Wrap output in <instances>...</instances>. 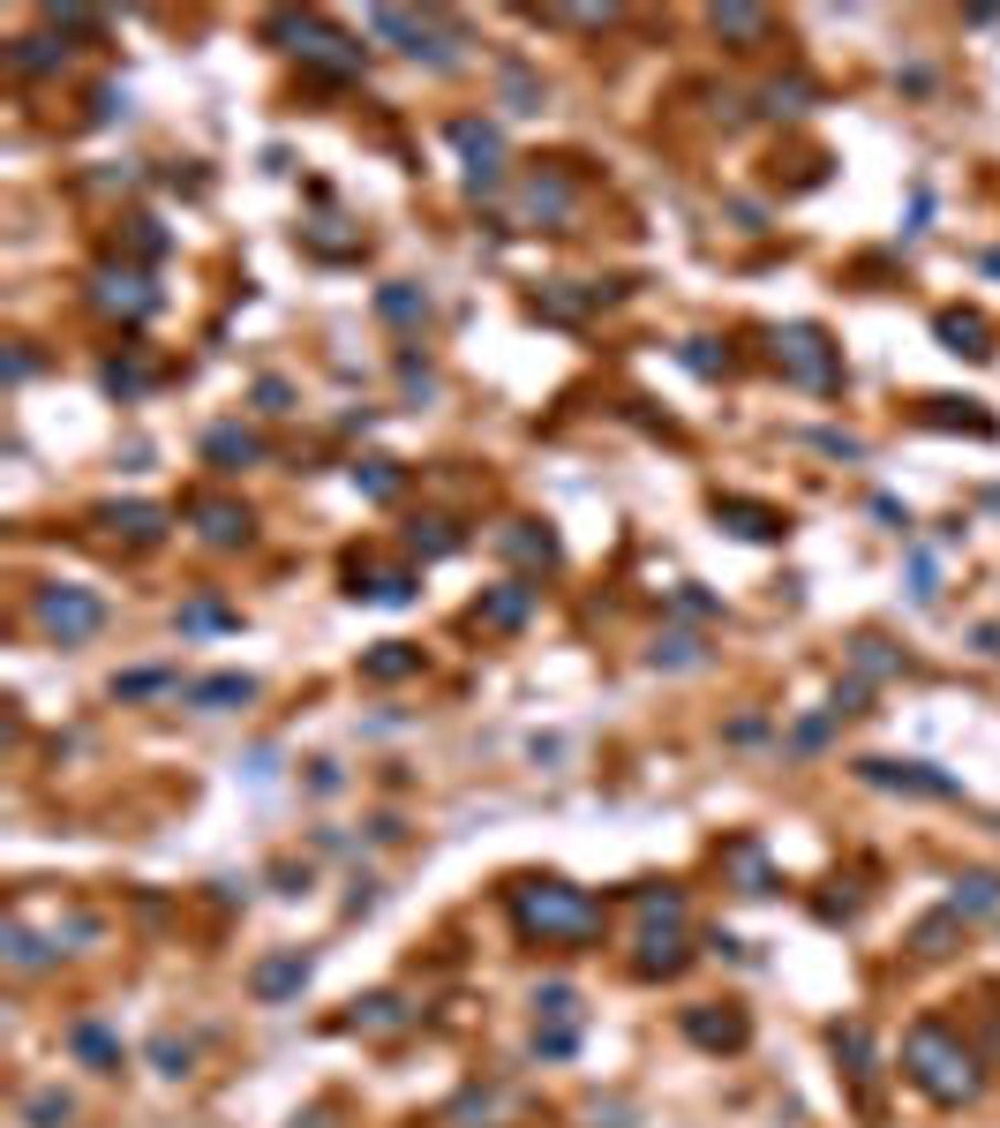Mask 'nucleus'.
Segmentation results:
<instances>
[{"label": "nucleus", "instance_id": "nucleus-10", "mask_svg": "<svg viewBox=\"0 0 1000 1128\" xmlns=\"http://www.w3.org/2000/svg\"><path fill=\"white\" fill-rule=\"evenodd\" d=\"M211 460H218V466L256 460V437H241V429H218V437H211Z\"/></svg>", "mask_w": 1000, "mask_h": 1128}, {"label": "nucleus", "instance_id": "nucleus-3", "mask_svg": "<svg viewBox=\"0 0 1000 1128\" xmlns=\"http://www.w3.org/2000/svg\"><path fill=\"white\" fill-rule=\"evenodd\" d=\"M519 911H527V925H542V933H572V925H587V903H580V895H564V888L527 895Z\"/></svg>", "mask_w": 1000, "mask_h": 1128}, {"label": "nucleus", "instance_id": "nucleus-4", "mask_svg": "<svg viewBox=\"0 0 1000 1128\" xmlns=\"http://www.w3.org/2000/svg\"><path fill=\"white\" fill-rule=\"evenodd\" d=\"M791 369L805 384H835V362L820 354V332H791Z\"/></svg>", "mask_w": 1000, "mask_h": 1128}, {"label": "nucleus", "instance_id": "nucleus-6", "mask_svg": "<svg viewBox=\"0 0 1000 1128\" xmlns=\"http://www.w3.org/2000/svg\"><path fill=\"white\" fill-rule=\"evenodd\" d=\"M204 535H211V542H241V535H249V512H234V504H204Z\"/></svg>", "mask_w": 1000, "mask_h": 1128}, {"label": "nucleus", "instance_id": "nucleus-14", "mask_svg": "<svg viewBox=\"0 0 1000 1128\" xmlns=\"http://www.w3.org/2000/svg\"><path fill=\"white\" fill-rule=\"evenodd\" d=\"M415 309H421V301H415L407 287H391V293H384V316H415Z\"/></svg>", "mask_w": 1000, "mask_h": 1128}, {"label": "nucleus", "instance_id": "nucleus-9", "mask_svg": "<svg viewBox=\"0 0 1000 1128\" xmlns=\"http://www.w3.org/2000/svg\"><path fill=\"white\" fill-rule=\"evenodd\" d=\"M490 625H519L527 617V587H504V594H490V610H482Z\"/></svg>", "mask_w": 1000, "mask_h": 1128}, {"label": "nucleus", "instance_id": "nucleus-11", "mask_svg": "<svg viewBox=\"0 0 1000 1128\" xmlns=\"http://www.w3.org/2000/svg\"><path fill=\"white\" fill-rule=\"evenodd\" d=\"M940 332H948V339H970V354H986V346H978V339H986V324H978V316H948Z\"/></svg>", "mask_w": 1000, "mask_h": 1128}, {"label": "nucleus", "instance_id": "nucleus-7", "mask_svg": "<svg viewBox=\"0 0 1000 1128\" xmlns=\"http://www.w3.org/2000/svg\"><path fill=\"white\" fill-rule=\"evenodd\" d=\"M106 527H128L136 542H151V535L166 527V512H151V504H128V512H106Z\"/></svg>", "mask_w": 1000, "mask_h": 1128}, {"label": "nucleus", "instance_id": "nucleus-1", "mask_svg": "<svg viewBox=\"0 0 1000 1128\" xmlns=\"http://www.w3.org/2000/svg\"><path fill=\"white\" fill-rule=\"evenodd\" d=\"M911 1061H917V1084L933 1091V1098H963V1091L978 1084V1076H970V1053H948V1039H940V1031H917V1039H911Z\"/></svg>", "mask_w": 1000, "mask_h": 1128}, {"label": "nucleus", "instance_id": "nucleus-2", "mask_svg": "<svg viewBox=\"0 0 1000 1128\" xmlns=\"http://www.w3.org/2000/svg\"><path fill=\"white\" fill-rule=\"evenodd\" d=\"M39 625L53 640H90V632L106 625V610L90 594H76V587H53V594H39Z\"/></svg>", "mask_w": 1000, "mask_h": 1128}, {"label": "nucleus", "instance_id": "nucleus-12", "mask_svg": "<svg viewBox=\"0 0 1000 1128\" xmlns=\"http://www.w3.org/2000/svg\"><path fill=\"white\" fill-rule=\"evenodd\" d=\"M76 1045H84L90 1061H121V1053H114V1039H106V1031H90V1023H84V1031H76Z\"/></svg>", "mask_w": 1000, "mask_h": 1128}, {"label": "nucleus", "instance_id": "nucleus-8", "mask_svg": "<svg viewBox=\"0 0 1000 1128\" xmlns=\"http://www.w3.org/2000/svg\"><path fill=\"white\" fill-rule=\"evenodd\" d=\"M249 692H256L249 677H211V685H196V700H204V708H234V700H249Z\"/></svg>", "mask_w": 1000, "mask_h": 1128}, {"label": "nucleus", "instance_id": "nucleus-13", "mask_svg": "<svg viewBox=\"0 0 1000 1128\" xmlns=\"http://www.w3.org/2000/svg\"><path fill=\"white\" fill-rule=\"evenodd\" d=\"M407 669H415V655H376L369 677H407Z\"/></svg>", "mask_w": 1000, "mask_h": 1128}, {"label": "nucleus", "instance_id": "nucleus-5", "mask_svg": "<svg viewBox=\"0 0 1000 1128\" xmlns=\"http://www.w3.org/2000/svg\"><path fill=\"white\" fill-rule=\"evenodd\" d=\"M301 978H309V963H301V956H279V963H264V970H256V993H264V1001H279V993H293Z\"/></svg>", "mask_w": 1000, "mask_h": 1128}]
</instances>
